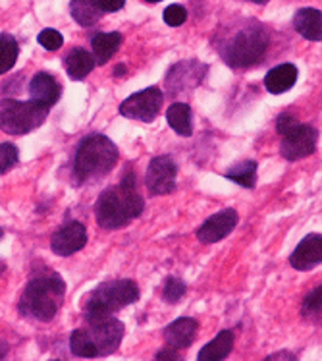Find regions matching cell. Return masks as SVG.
<instances>
[{"label":"cell","instance_id":"f35d334b","mask_svg":"<svg viewBox=\"0 0 322 361\" xmlns=\"http://www.w3.org/2000/svg\"><path fill=\"white\" fill-rule=\"evenodd\" d=\"M147 2H153L154 4V2H161V0H147Z\"/></svg>","mask_w":322,"mask_h":361},{"label":"cell","instance_id":"ffe728a7","mask_svg":"<svg viewBox=\"0 0 322 361\" xmlns=\"http://www.w3.org/2000/svg\"><path fill=\"white\" fill-rule=\"evenodd\" d=\"M95 68V59L85 49H73L66 59V72L72 80H85Z\"/></svg>","mask_w":322,"mask_h":361},{"label":"cell","instance_id":"277c9868","mask_svg":"<svg viewBox=\"0 0 322 361\" xmlns=\"http://www.w3.org/2000/svg\"><path fill=\"white\" fill-rule=\"evenodd\" d=\"M118 147L104 135H89L81 141L73 159V176L78 184L95 182L116 166Z\"/></svg>","mask_w":322,"mask_h":361},{"label":"cell","instance_id":"8d00e7d4","mask_svg":"<svg viewBox=\"0 0 322 361\" xmlns=\"http://www.w3.org/2000/svg\"><path fill=\"white\" fill-rule=\"evenodd\" d=\"M2 271H4V263L0 261V273H2Z\"/></svg>","mask_w":322,"mask_h":361},{"label":"cell","instance_id":"9c48e42d","mask_svg":"<svg viewBox=\"0 0 322 361\" xmlns=\"http://www.w3.org/2000/svg\"><path fill=\"white\" fill-rule=\"evenodd\" d=\"M178 164L168 155L154 157L147 169V190L151 195H168L176 190Z\"/></svg>","mask_w":322,"mask_h":361},{"label":"cell","instance_id":"484cf974","mask_svg":"<svg viewBox=\"0 0 322 361\" xmlns=\"http://www.w3.org/2000/svg\"><path fill=\"white\" fill-rule=\"evenodd\" d=\"M321 307H322V288H315L311 294L305 295L301 305V315L307 319L309 323L321 324Z\"/></svg>","mask_w":322,"mask_h":361},{"label":"cell","instance_id":"e575fe53","mask_svg":"<svg viewBox=\"0 0 322 361\" xmlns=\"http://www.w3.org/2000/svg\"><path fill=\"white\" fill-rule=\"evenodd\" d=\"M124 72H125V68L120 66V68H116V72H114V74H116V75H124Z\"/></svg>","mask_w":322,"mask_h":361},{"label":"cell","instance_id":"3957f363","mask_svg":"<svg viewBox=\"0 0 322 361\" xmlns=\"http://www.w3.org/2000/svg\"><path fill=\"white\" fill-rule=\"evenodd\" d=\"M124 338V324L118 319L106 317L87 321V329L72 332L70 350L73 355L83 360H95L114 354Z\"/></svg>","mask_w":322,"mask_h":361},{"label":"cell","instance_id":"30bf717a","mask_svg":"<svg viewBox=\"0 0 322 361\" xmlns=\"http://www.w3.org/2000/svg\"><path fill=\"white\" fill-rule=\"evenodd\" d=\"M282 145H280V153L286 161H301L305 157L313 155L316 147V140H318V132L313 126L297 124L292 132L282 135Z\"/></svg>","mask_w":322,"mask_h":361},{"label":"cell","instance_id":"603a6c76","mask_svg":"<svg viewBox=\"0 0 322 361\" xmlns=\"http://www.w3.org/2000/svg\"><path fill=\"white\" fill-rule=\"evenodd\" d=\"M70 12H72L73 20L83 27L95 25L103 16V12L97 6V0H72Z\"/></svg>","mask_w":322,"mask_h":361},{"label":"cell","instance_id":"6da1fadb","mask_svg":"<svg viewBox=\"0 0 322 361\" xmlns=\"http://www.w3.org/2000/svg\"><path fill=\"white\" fill-rule=\"evenodd\" d=\"M145 201L137 192L135 174H125L122 182L106 188L95 205L99 226L104 230H118L128 226L143 213Z\"/></svg>","mask_w":322,"mask_h":361},{"label":"cell","instance_id":"d6a6232c","mask_svg":"<svg viewBox=\"0 0 322 361\" xmlns=\"http://www.w3.org/2000/svg\"><path fill=\"white\" fill-rule=\"evenodd\" d=\"M156 360H180V355H178V350L174 348H168V350H162L156 354Z\"/></svg>","mask_w":322,"mask_h":361},{"label":"cell","instance_id":"5b68a950","mask_svg":"<svg viewBox=\"0 0 322 361\" xmlns=\"http://www.w3.org/2000/svg\"><path fill=\"white\" fill-rule=\"evenodd\" d=\"M140 300V286L133 281L122 279V281H109L89 292L85 298V319L97 321V319L112 317L116 311L124 310Z\"/></svg>","mask_w":322,"mask_h":361},{"label":"cell","instance_id":"7c38bea8","mask_svg":"<svg viewBox=\"0 0 322 361\" xmlns=\"http://www.w3.org/2000/svg\"><path fill=\"white\" fill-rule=\"evenodd\" d=\"M235 224H237V213L234 209H224L220 213L213 214L209 221L197 230L199 242L203 243H216L224 240L234 232Z\"/></svg>","mask_w":322,"mask_h":361},{"label":"cell","instance_id":"74e56055","mask_svg":"<svg viewBox=\"0 0 322 361\" xmlns=\"http://www.w3.org/2000/svg\"><path fill=\"white\" fill-rule=\"evenodd\" d=\"M2 236H4V232H2V228H0V240H2Z\"/></svg>","mask_w":322,"mask_h":361},{"label":"cell","instance_id":"d590c367","mask_svg":"<svg viewBox=\"0 0 322 361\" xmlns=\"http://www.w3.org/2000/svg\"><path fill=\"white\" fill-rule=\"evenodd\" d=\"M251 2H255V4H266L268 0H251Z\"/></svg>","mask_w":322,"mask_h":361},{"label":"cell","instance_id":"7402d4cb","mask_svg":"<svg viewBox=\"0 0 322 361\" xmlns=\"http://www.w3.org/2000/svg\"><path fill=\"white\" fill-rule=\"evenodd\" d=\"M166 122L170 128L183 137H190L193 133V126H191V109L190 104L185 103H174L166 111Z\"/></svg>","mask_w":322,"mask_h":361},{"label":"cell","instance_id":"cb8c5ba5","mask_svg":"<svg viewBox=\"0 0 322 361\" xmlns=\"http://www.w3.org/2000/svg\"><path fill=\"white\" fill-rule=\"evenodd\" d=\"M18 54H20V49H18L16 39L8 33H2L0 35V75L14 68Z\"/></svg>","mask_w":322,"mask_h":361},{"label":"cell","instance_id":"8992f818","mask_svg":"<svg viewBox=\"0 0 322 361\" xmlns=\"http://www.w3.org/2000/svg\"><path fill=\"white\" fill-rule=\"evenodd\" d=\"M268 47V33L261 23L245 22L226 44L222 56L232 68H247L263 59Z\"/></svg>","mask_w":322,"mask_h":361},{"label":"cell","instance_id":"ac0fdd59","mask_svg":"<svg viewBox=\"0 0 322 361\" xmlns=\"http://www.w3.org/2000/svg\"><path fill=\"white\" fill-rule=\"evenodd\" d=\"M293 25L309 41H321L322 39V14L315 8H303L293 18Z\"/></svg>","mask_w":322,"mask_h":361},{"label":"cell","instance_id":"d4e9b609","mask_svg":"<svg viewBox=\"0 0 322 361\" xmlns=\"http://www.w3.org/2000/svg\"><path fill=\"white\" fill-rule=\"evenodd\" d=\"M228 180H232L242 188H253L256 180V162L245 161L242 164H237L234 169H230L226 172Z\"/></svg>","mask_w":322,"mask_h":361},{"label":"cell","instance_id":"1f68e13d","mask_svg":"<svg viewBox=\"0 0 322 361\" xmlns=\"http://www.w3.org/2000/svg\"><path fill=\"white\" fill-rule=\"evenodd\" d=\"M125 4V0H97V6L101 12H118L122 10Z\"/></svg>","mask_w":322,"mask_h":361},{"label":"cell","instance_id":"44dd1931","mask_svg":"<svg viewBox=\"0 0 322 361\" xmlns=\"http://www.w3.org/2000/svg\"><path fill=\"white\" fill-rule=\"evenodd\" d=\"M122 44V35L118 31L112 33H101L93 39V54H95V64H106L120 49Z\"/></svg>","mask_w":322,"mask_h":361},{"label":"cell","instance_id":"2e32d148","mask_svg":"<svg viewBox=\"0 0 322 361\" xmlns=\"http://www.w3.org/2000/svg\"><path fill=\"white\" fill-rule=\"evenodd\" d=\"M30 93L31 101H35V103L51 109L52 104L60 99V85L51 74L41 72V74H37L35 78L31 80Z\"/></svg>","mask_w":322,"mask_h":361},{"label":"cell","instance_id":"836d02e7","mask_svg":"<svg viewBox=\"0 0 322 361\" xmlns=\"http://www.w3.org/2000/svg\"><path fill=\"white\" fill-rule=\"evenodd\" d=\"M266 360H268V361H271V360H295V355H293V354H286V352H284V354L268 355Z\"/></svg>","mask_w":322,"mask_h":361},{"label":"cell","instance_id":"83f0119b","mask_svg":"<svg viewBox=\"0 0 322 361\" xmlns=\"http://www.w3.org/2000/svg\"><path fill=\"white\" fill-rule=\"evenodd\" d=\"M20 151L12 143H0V174H6L18 164Z\"/></svg>","mask_w":322,"mask_h":361},{"label":"cell","instance_id":"4fadbf2b","mask_svg":"<svg viewBox=\"0 0 322 361\" xmlns=\"http://www.w3.org/2000/svg\"><path fill=\"white\" fill-rule=\"evenodd\" d=\"M322 263V236L321 234H309L305 240L295 247L290 257V265L295 271H311Z\"/></svg>","mask_w":322,"mask_h":361},{"label":"cell","instance_id":"7a4b0ae2","mask_svg":"<svg viewBox=\"0 0 322 361\" xmlns=\"http://www.w3.org/2000/svg\"><path fill=\"white\" fill-rule=\"evenodd\" d=\"M66 284L62 276L51 271H43L41 274H33L27 286L23 290L20 300V311L25 317L35 321H52L64 303Z\"/></svg>","mask_w":322,"mask_h":361},{"label":"cell","instance_id":"4dcf8cb0","mask_svg":"<svg viewBox=\"0 0 322 361\" xmlns=\"http://www.w3.org/2000/svg\"><path fill=\"white\" fill-rule=\"evenodd\" d=\"M297 124H299V122L293 118L292 114H287V112H284V114H282V116H280V118L276 120V130H278L280 135H286V133L292 132L293 128H295V126H297Z\"/></svg>","mask_w":322,"mask_h":361},{"label":"cell","instance_id":"e0dca14e","mask_svg":"<svg viewBox=\"0 0 322 361\" xmlns=\"http://www.w3.org/2000/svg\"><path fill=\"white\" fill-rule=\"evenodd\" d=\"M297 68L293 64H280V66L272 68L271 72L264 78V87L272 95H282L287 89H292L297 81Z\"/></svg>","mask_w":322,"mask_h":361},{"label":"cell","instance_id":"4316f807","mask_svg":"<svg viewBox=\"0 0 322 361\" xmlns=\"http://www.w3.org/2000/svg\"><path fill=\"white\" fill-rule=\"evenodd\" d=\"M185 295V284L176 276H168L162 288V298L166 303H178Z\"/></svg>","mask_w":322,"mask_h":361},{"label":"cell","instance_id":"9a60e30c","mask_svg":"<svg viewBox=\"0 0 322 361\" xmlns=\"http://www.w3.org/2000/svg\"><path fill=\"white\" fill-rule=\"evenodd\" d=\"M199 331V323L195 319L190 317H182L174 321L172 324H168L164 329V340L168 348H174V350H185L193 344V340L197 336Z\"/></svg>","mask_w":322,"mask_h":361},{"label":"cell","instance_id":"8fae6325","mask_svg":"<svg viewBox=\"0 0 322 361\" xmlns=\"http://www.w3.org/2000/svg\"><path fill=\"white\" fill-rule=\"evenodd\" d=\"M87 243V230L81 222H68L66 226L54 232L51 247L60 257H70L85 247Z\"/></svg>","mask_w":322,"mask_h":361},{"label":"cell","instance_id":"f1b7e54d","mask_svg":"<svg viewBox=\"0 0 322 361\" xmlns=\"http://www.w3.org/2000/svg\"><path fill=\"white\" fill-rule=\"evenodd\" d=\"M39 44L44 47L47 51H58L60 47L64 44V37H62V33L56 30H51V27H47L39 33V37H37Z\"/></svg>","mask_w":322,"mask_h":361},{"label":"cell","instance_id":"f546056e","mask_svg":"<svg viewBox=\"0 0 322 361\" xmlns=\"http://www.w3.org/2000/svg\"><path fill=\"white\" fill-rule=\"evenodd\" d=\"M162 18H164V23H166V25H170V27H178V25H182V23H185V20H187V10L183 6H180V4H170V6L164 10Z\"/></svg>","mask_w":322,"mask_h":361},{"label":"cell","instance_id":"52a82bcc","mask_svg":"<svg viewBox=\"0 0 322 361\" xmlns=\"http://www.w3.org/2000/svg\"><path fill=\"white\" fill-rule=\"evenodd\" d=\"M49 116V106L35 103V101H14L4 99L0 103V130L10 135H23L33 132L43 124Z\"/></svg>","mask_w":322,"mask_h":361},{"label":"cell","instance_id":"d6986e66","mask_svg":"<svg viewBox=\"0 0 322 361\" xmlns=\"http://www.w3.org/2000/svg\"><path fill=\"white\" fill-rule=\"evenodd\" d=\"M234 348V332L222 331L214 340H211L201 352H199V361H220L226 360Z\"/></svg>","mask_w":322,"mask_h":361},{"label":"cell","instance_id":"ba28073f","mask_svg":"<svg viewBox=\"0 0 322 361\" xmlns=\"http://www.w3.org/2000/svg\"><path fill=\"white\" fill-rule=\"evenodd\" d=\"M164 103V93L159 87L143 89L140 93H133L128 97L124 103L120 104V114L130 120H140V122H153Z\"/></svg>","mask_w":322,"mask_h":361},{"label":"cell","instance_id":"5bb4252c","mask_svg":"<svg viewBox=\"0 0 322 361\" xmlns=\"http://www.w3.org/2000/svg\"><path fill=\"white\" fill-rule=\"evenodd\" d=\"M170 72H172V74H178V78L176 75H168V80H166L178 81V83H174V85H170L168 87L170 93L176 95V93H183V91H191L193 87H197L201 78L205 75L206 66L199 64V62H193V60H187V62H180V64H176Z\"/></svg>","mask_w":322,"mask_h":361}]
</instances>
